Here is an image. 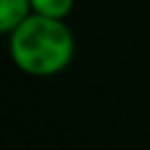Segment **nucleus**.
Here are the masks:
<instances>
[{
    "label": "nucleus",
    "instance_id": "obj_2",
    "mask_svg": "<svg viewBox=\"0 0 150 150\" xmlns=\"http://www.w3.org/2000/svg\"><path fill=\"white\" fill-rule=\"evenodd\" d=\"M33 14L30 0H0V30L12 33Z\"/></svg>",
    "mask_w": 150,
    "mask_h": 150
},
{
    "label": "nucleus",
    "instance_id": "obj_3",
    "mask_svg": "<svg viewBox=\"0 0 150 150\" xmlns=\"http://www.w3.org/2000/svg\"><path fill=\"white\" fill-rule=\"evenodd\" d=\"M33 5V14H42V16H52V19H66L73 7L75 0H30Z\"/></svg>",
    "mask_w": 150,
    "mask_h": 150
},
{
    "label": "nucleus",
    "instance_id": "obj_1",
    "mask_svg": "<svg viewBox=\"0 0 150 150\" xmlns=\"http://www.w3.org/2000/svg\"><path fill=\"white\" fill-rule=\"evenodd\" d=\"M75 54V38L63 19L30 14L9 33V56L19 70L33 77L61 73Z\"/></svg>",
    "mask_w": 150,
    "mask_h": 150
}]
</instances>
